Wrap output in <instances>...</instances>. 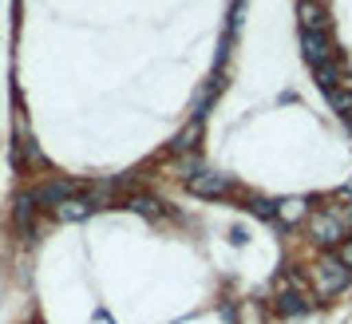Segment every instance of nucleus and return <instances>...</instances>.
I'll list each match as a JSON object with an SVG mask.
<instances>
[{
  "label": "nucleus",
  "instance_id": "obj_12",
  "mask_svg": "<svg viewBox=\"0 0 352 324\" xmlns=\"http://www.w3.org/2000/svg\"><path fill=\"white\" fill-rule=\"evenodd\" d=\"M305 213V198H289V202H277V218H285V226L289 222H297Z\"/></svg>",
  "mask_w": 352,
  "mask_h": 324
},
{
  "label": "nucleus",
  "instance_id": "obj_9",
  "mask_svg": "<svg viewBox=\"0 0 352 324\" xmlns=\"http://www.w3.org/2000/svg\"><path fill=\"white\" fill-rule=\"evenodd\" d=\"M273 308H277L281 316H309V312H313V301L301 297V292H281V297L273 301Z\"/></svg>",
  "mask_w": 352,
  "mask_h": 324
},
{
  "label": "nucleus",
  "instance_id": "obj_6",
  "mask_svg": "<svg viewBox=\"0 0 352 324\" xmlns=\"http://www.w3.org/2000/svg\"><path fill=\"white\" fill-rule=\"evenodd\" d=\"M297 16H301V32H329L324 4H317V0H301L297 4Z\"/></svg>",
  "mask_w": 352,
  "mask_h": 324
},
{
  "label": "nucleus",
  "instance_id": "obj_2",
  "mask_svg": "<svg viewBox=\"0 0 352 324\" xmlns=\"http://www.w3.org/2000/svg\"><path fill=\"white\" fill-rule=\"evenodd\" d=\"M186 186H190V194L198 198H222L234 190V178L230 174H214V170H194L190 178H186Z\"/></svg>",
  "mask_w": 352,
  "mask_h": 324
},
{
  "label": "nucleus",
  "instance_id": "obj_1",
  "mask_svg": "<svg viewBox=\"0 0 352 324\" xmlns=\"http://www.w3.org/2000/svg\"><path fill=\"white\" fill-rule=\"evenodd\" d=\"M349 273H352L349 265H344L340 257H333V253H329V257H320V261H317V269H313V285H317L320 297H336V292L349 285Z\"/></svg>",
  "mask_w": 352,
  "mask_h": 324
},
{
  "label": "nucleus",
  "instance_id": "obj_13",
  "mask_svg": "<svg viewBox=\"0 0 352 324\" xmlns=\"http://www.w3.org/2000/svg\"><path fill=\"white\" fill-rule=\"evenodd\" d=\"M198 135H202V130H198V123L182 130V135L175 139V154H186V150H194V146H198Z\"/></svg>",
  "mask_w": 352,
  "mask_h": 324
},
{
  "label": "nucleus",
  "instance_id": "obj_10",
  "mask_svg": "<svg viewBox=\"0 0 352 324\" xmlns=\"http://www.w3.org/2000/svg\"><path fill=\"white\" fill-rule=\"evenodd\" d=\"M329 103H333L344 119H352V83H349V87H336V91H329Z\"/></svg>",
  "mask_w": 352,
  "mask_h": 324
},
{
  "label": "nucleus",
  "instance_id": "obj_11",
  "mask_svg": "<svg viewBox=\"0 0 352 324\" xmlns=\"http://www.w3.org/2000/svg\"><path fill=\"white\" fill-rule=\"evenodd\" d=\"M131 210L146 213V218H159V213H162V202H159V198H146V194H135V198H131Z\"/></svg>",
  "mask_w": 352,
  "mask_h": 324
},
{
  "label": "nucleus",
  "instance_id": "obj_5",
  "mask_svg": "<svg viewBox=\"0 0 352 324\" xmlns=\"http://www.w3.org/2000/svg\"><path fill=\"white\" fill-rule=\"evenodd\" d=\"M301 51L313 67H320L333 60V40H329V32H301Z\"/></svg>",
  "mask_w": 352,
  "mask_h": 324
},
{
  "label": "nucleus",
  "instance_id": "obj_3",
  "mask_svg": "<svg viewBox=\"0 0 352 324\" xmlns=\"http://www.w3.org/2000/svg\"><path fill=\"white\" fill-rule=\"evenodd\" d=\"M309 229H313V242L324 245V249L344 245V226H340L336 213H313V218H309Z\"/></svg>",
  "mask_w": 352,
  "mask_h": 324
},
{
  "label": "nucleus",
  "instance_id": "obj_16",
  "mask_svg": "<svg viewBox=\"0 0 352 324\" xmlns=\"http://www.w3.org/2000/svg\"><path fill=\"white\" fill-rule=\"evenodd\" d=\"M317 4H320V0H317Z\"/></svg>",
  "mask_w": 352,
  "mask_h": 324
},
{
  "label": "nucleus",
  "instance_id": "obj_8",
  "mask_svg": "<svg viewBox=\"0 0 352 324\" xmlns=\"http://www.w3.org/2000/svg\"><path fill=\"white\" fill-rule=\"evenodd\" d=\"M317 83L324 87V95H329V91H336V87H349L352 80H349V71L336 64V60H329V64L317 67Z\"/></svg>",
  "mask_w": 352,
  "mask_h": 324
},
{
  "label": "nucleus",
  "instance_id": "obj_7",
  "mask_svg": "<svg viewBox=\"0 0 352 324\" xmlns=\"http://www.w3.org/2000/svg\"><path fill=\"white\" fill-rule=\"evenodd\" d=\"M91 210H96V202H91L87 194H80V198H67L64 206H56L52 218H56V222H83Z\"/></svg>",
  "mask_w": 352,
  "mask_h": 324
},
{
  "label": "nucleus",
  "instance_id": "obj_14",
  "mask_svg": "<svg viewBox=\"0 0 352 324\" xmlns=\"http://www.w3.org/2000/svg\"><path fill=\"white\" fill-rule=\"evenodd\" d=\"M250 210H254L257 218H277V210H273V202H265V198H250Z\"/></svg>",
  "mask_w": 352,
  "mask_h": 324
},
{
  "label": "nucleus",
  "instance_id": "obj_15",
  "mask_svg": "<svg viewBox=\"0 0 352 324\" xmlns=\"http://www.w3.org/2000/svg\"><path fill=\"white\" fill-rule=\"evenodd\" d=\"M336 257H340V261H344V265L352 269V242H344V245H340V249H336Z\"/></svg>",
  "mask_w": 352,
  "mask_h": 324
},
{
  "label": "nucleus",
  "instance_id": "obj_4",
  "mask_svg": "<svg viewBox=\"0 0 352 324\" xmlns=\"http://www.w3.org/2000/svg\"><path fill=\"white\" fill-rule=\"evenodd\" d=\"M32 198H36V206L56 210V206H64L67 198H80V186H76V182H67V178H52V182H44V186H36Z\"/></svg>",
  "mask_w": 352,
  "mask_h": 324
}]
</instances>
